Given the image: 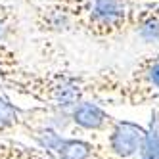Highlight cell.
Returning <instances> with one entry per match:
<instances>
[{
    "label": "cell",
    "mask_w": 159,
    "mask_h": 159,
    "mask_svg": "<svg viewBox=\"0 0 159 159\" xmlns=\"http://www.w3.org/2000/svg\"><path fill=\"white\" fill-rule=\"evenodd\" d=\"M21 127L27 130V134L40 148H44V150H48V152H54L60 159H117L107 150L102 152L100 148H96L94 144H90L86 140L65 138L58 130L46 127V125L25 123V125H21Z\"/></svg>",
    "instance_id": "obj_1"
},
{
    "label": "cell",
    "mask_w": 159,
    "mask_h": 159,
    "mask_svg": "<svg viewBox=\"0 0 159 159\" xmlns=\"http://www.w3.org/2000/svg\"><path fill=\"white\" fill-rule=\"evenodd\" d=\"M86 17L94 33L111 35L130 21V10L125 0H86Z\"/></svg>",
    "instance_id": "obj_2"
},
{
    "label": "cell",
    "mask_w": 159,
    "mask_h": 159,
    "mask_svg": "<svg viewBox=\"0 0 159 159\" xmlns=\"http://www.w3.org/2000/svg\"><path fill=\"white\" fill-rule=\"evenodd\" d=\"M107 152L117 159L140 155L146 140V129L130 121H115L107 130Z\"/></svg>",
    "instance_id": "obj_3"
},
{
    "label": "cell",
    "mask_w": 159,
    "mask_h": 159,
    "mask_svg": "<svg viewBox=\"0 0 159 159\" xmlns=\"http://www.w3.org/2000/svg\"><path fill=\"white\" fill-rule=\"evenodd\" d=\"M10 33H12V31H10V25L6 23L4 19H0V44L10 39Z\"/></svg>",
    "instance_id": "obj_9"
},
{
    "label": "cell",
    "mask_w": 159,
    "mask_h": 159,
    "mask_svg": "<svg viewBox=\"0 0 159 159\" xmlns=\"http://www.w3.org/2000/svg\"><path fill=\"white\" fill-rule=\"evenodd\" d=\"M140 159H159V109L152 111L150 125L146 129V140L140 152Z\"/></svg>",
    "instance_id": "obj_6"
},
{
    "label": "cell",
    "mask_w": 159,
    "mask_h": 159,
    "mask_svg": "<svg viewBox=\"0 0 159 159\" xmlns=\"http://www.w3.org/2000/svg\"><path fill=\"white\" fill-rule=\"evenodd\" d=\"M75 25L73 16L65 10H48L42 16V29L52 31V33H67Z\"/></svg>",
    "instance_id": "obj_7"
},
{
    "label": "cell",
    "mask_w": 159,
    "mask_h": 159,
    "mask_svg": "<svg viewBox=\"0 0 159 159\" xmlns=\"http://www.w3.org/2000/svg\"><path fill=\"white\" fill-rule=\"evenodd\" d=\"M21 125V111L0 96V130H10Z\"/></svg>",
    "instance_id": "obj_8"
},
{
    "label": "cell",
    "mask_w": 159,
    "mask_h": 159,
    "mask_svg": "<svg viewBox=\"0 0 159 159\" xmlns=\"http://www.w3.org/2000/svg\"><path fill=\"white\" fill-rule=\"evenodd\" d=\"M71 121L81 130H94V132H107L111 125L115 123V119L106 109H102L98 104L90 100H81L73 106Z\"/></svg>",
    "instance_id": "obj_4"
},
{
    "label": "cell",
    "mask_w": 159,
    "mask_h": 159,
    "mask_svg": "<svg viewBox=\"0 0 159 159\" xmlns=\"http://www.w3.org/2000/svg\"><path fill=\"white\" fill-rule=\"evenodd\" d=\"M157 109H159V107H157Z\"/></svg>",
    "instance_id": "obj_10"
},
{
    "label": "cell",
    "mask_w": 159,
    "mask_h": 159,
    "mask_svg": "<svg viewBox=\"0 0 159 159\" xmlns=\"http://www.w3.org/2000/svg\"><path fill=\"white\" fill-rule=\"evenodd\" d=\"M134 31L144 44L159 46V12L153 8L138 14V19L134 21Z\"/></svg>",
    "instance_id": "obj_5"
}]
</instances>
